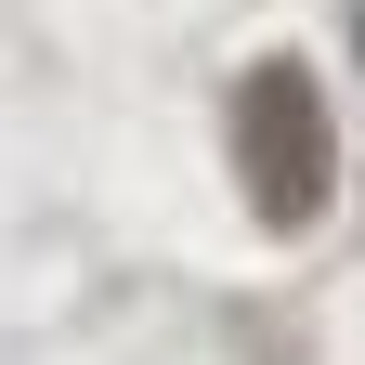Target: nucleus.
Wrapping results in <instances>:
<instances>
[{"label": "nucleus", "mask_w": 365, "mask_h": 365, "mask_svg": "<svg viewBox=\"0 0 365 365\" xmlns=\"http://www.w3.org/2000/svg\"><path fill=\"white\" fill-rule=\"evenodd\" d=\"M235 170H248V209L261 222H313L327 209L339 144H327V105H313L300 66H248V91H235Z\"/></svg>", "instance_id": "f257e3e1"}]
</instances>
